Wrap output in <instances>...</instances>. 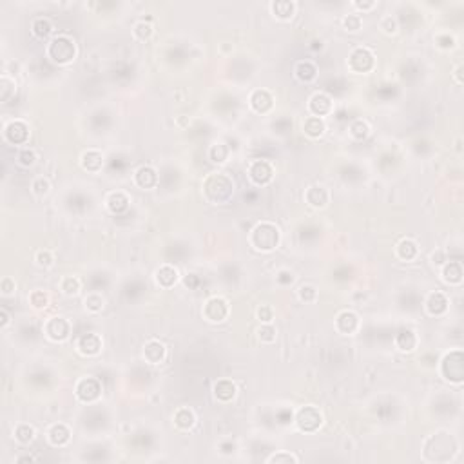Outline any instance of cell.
I'll list each match as a JSON object with an SVG mask.
<instances>
[{"label": "cell", "instance_id": "f35d334b", "mask_svg": "<svg viewBox=\"0 0 464 464\" xmlns=\"http://www.w3.org/2000/svg\"><path fill=\"white\" fill-rule=\"evenodd\" d=\"M49 191V182L44 178H38L35 183H33V192H35L36 196H46Z\"/></svg>", "mask_w": 464, "mask_h": 464}, {"label": "cell", "instance_id": "b9f144b4", "mask_svg": "<svg viewBox=\"0 0 464 464\" xmlns=\"http://www.w3.org/2000/svg\"><path fill=\"white\" fill-rule=\"evenodd\" d=\"M270 462H298V457L290 455V453H279V455L270 457Z\"/></svg>", "mask_w": 464, "mask_h": 464}, {"label": "cell", "instance_id": "5b68a950", "mask_svg": "<svg viewBox=\"0 0 464 464\" xmlns=\"http://www.w3.org/2000/svg\"><path fill=\"white\" fill-rule=\"evenodd\" d=\"M321 425V413L312 406H305L298 415V426L303 432H314Z\"/></svg>", "mask_w": 464, "mask_h": 464}, {"label": "cell", "instance_id": "f546056e", "mask_svg": "<svg viewBox=\"0 0 464 464\" xmlns=\"http://www.w3.org/2000/svg\"><path fill=\"white\" fill-rule=\"evenodd\" d=\"M296 75H298L299 80L308 82V80H312L316 76V68L310 62H299L298 68H296Z\"/></svg>", "mask_w": 464, "mask_h": 464}, {"label": "cell", "instance_id": "1f68e13d", "mask_svg": "<svg viewBox=\"0 0 464 464\" xmlns=\"http://www.w3.org/2000/svg\"><path fill=\"white\" fill-rule=\"evenodd\" d=\"M272 8H274V11L278 13V16H281V18L292 16V11H294L292 2H276V4H272Z\"/></svg>", "mask_w": 464, "mask_h": 464}, {"label": "cell", "instance_id": "9c48e42d", "mask_svg": "<svg viewBox=\"0 0 464 464\" xmlns=\"http://www.w3.org/2000/svg\"><path fill=\"white\" fill-rule=\"evenodd\" d=\"M76 395L82 401H95L100 395V385L96 379H83L76 386Z\"/></svg>", "mask_w": 464, "mask_h": 464}, {"label": "cell", "instance_id": "db71d44e", "mask_svg": "<svg viewBox=\"0 0 464 464\" xmlns=\"http://www.w3.org/2000/svg\"><path fill=\"white\" fill-rule=\"evenodd\" d=\"M356 6H357V8H372L373 4H372V2H370V4H363V2H357Z\"/></svg>", "mask_w": 464, "mask_h": 464}, {"label": "cell", "instance_id": "8fae6325", "mask_svg": "<svg viewBox=\"0 0 464 464\" xmlns=\"http://www.w3.org/2000/svg\"><path fill=\"white\" fill-rule=\"evenodd\" d=\"M6 138L9 140L11 143H22L26 142V138H28V125H26L24 122H11L6 127Z\"/></svg>", "mask_w": 464, "mask_h": 464}, {"label": "cell", "instance_id": "d6a6232c", "mask_svg": "<svg viewBox=\"0 0 464 464\" xmlns=\"http://www.w3.org/2000/svg\"><path fill=\"white\" fill-rule=\"evenodd\" d=\"M33 435H35V430H33L31 426H28V425L18 426L16 432H15L16 440H20V443H29V440L33 439Z\"/></svg>", "mask_w": 464, "mask_h": 464}, {"label": "cell", "instance_id": "3957f363", "mask_svg": "<svg viewBox=\"0 0 464 464\" xmlns=\"http://www.w3.org/2000/svg\"><path fill=\"white\" fill-rule=\"evenodd\" d=\"M222 189H225V191H232V189H234L232 182H230L227 176L218 174V176H212V178L207 180L205 192H207V196H209V200H212V202H225V200H229V196H227L225 192H222Z\"/></svg>", "mask_w": 464, "mask_h": 464}, {"label": "cell", "instance_id": "52a82bcc", "mask_svg": "<svg viewBox=\"0 0 464 464\" xmlns=\"http://www.w3.org/2000/svg\"><path fill=\"white\" fill-rule=\"evenodd\" d=\"M229 314V306L223 299L219 298H212L207 301L205 305V316L209 321H223Z\"/></svg>", "mask_w": 464, "mask_h": 464}, {"label": "cell", "instance_id": "ab89813d", "mask_svg": "<svg viewBox=\"0 0 464 464\" xmlns=\"http://www.w3.org/2000/svg\"><path fill=\"white\" fill-rule=\"evenodd\" d=\"M35 160H36L35 152H33V151H29V149H24V151H22V152H20V154H18V162L22 163V165H24V167L33 165V163H35Z\"/></svg>", "mask_w": 464, "mask_h": 464}, {"label": "cell", "instance_id": "4dcf8cb0", "mask_svg": "<svg viewBox=\"0 0 464 464\" xmlns=\"http://www.w3.org/2000/svg\"><path fill=\"white\" fill-rule=\"evenodd\" d=\"M33 31L38 36H48L51 33V22L48 18H36L33 22Z\"/></svg>", "mask_w": 464, "mask_h": 464}, {"label": "cell", "instance_id": "60d3db41", "mask_svg": "<svg viewBox=\"0 0 464 464\" xmlns=\"http://www.w3.org/2000/svg\"><path fill=\"white\" fill-rule=\"evenodd\" d=\"M31 303L36 306V308H42V306L48 305V296H46L44 292H40V290H36V292L31 294Z\"/></svg>", "mask_w": 464, "mask_h": 464}, {"label": "cell", "instance_id": "bcb514c9", "mask_svg": "<svg viewBox=\"0 0 464 464\" xmlns=\"http://www.w3.org/2000/svg\"><path fill=\"white\" fill-rule=\"evenodd\" d=\"M258 314H259V318H261V321H265V323H269L270 319H272V310H270L269 306H261Z\"/></svg>", "mask_w": 464, "mask_h": 464}, {"label": "cell", "instance_id": "2e32d148", "mask_svg": "<svg viewBox=\"0 0 464 464\" xmlns=\"http://www.w3.org/2000/svg\"><path fill=\"white\" fill-rule=\"evenodd\" d=\"M357 316L353 312H341L337 316V328L343 334H352L357 328Z\"/></svg>", "mask_w": 464, "mask_h": 464}, {"label": "cell", "instance_id": "7402d4cb", "mask_svg": "<svg viewBox=\"0 0 464 464\" xmlns=\"http://www.w3.org/2000/svg\"><path fill=\"white\" fill-rule=\"evenodd\" d=\"M395 341L401 350H413L417 345V337L412 330H401V334H397Z\"/></svg>", "mask_w": 464, "mask_h": 464}, {"label": "cell", "instance_id": "4316f807", "mask_svg": "<svg viewBox=\"0 0 464 464\" xmlns=\"http://www.w3.org/2000/svg\"><path fill=\"white\" fill-rule=\"evenodd\" d=\"M107 203H109V209H111L113 212H122V210L127 209L129 200H127V196L122 194V192H113V194L109 196Z\"/></svg>", "mask_w": 464, "mask_h": 464}, {"label": "cell", "instance_id": "cb8c5ba5", "mask_svg": "<svg viewBox=\"0 0 464 464\" xmlns=\"http://www.w3.org/2000/svg\"><path fill=\"white\" fill-rule=\"evenodd\" d=\"M325 131V122H323L319 116H312L305 122V132L312 138H318V136L323 135Z\"/></svg>", "mask_w": 464, "mask_h": 464}, {"label": "cell", "instance_id": "d4e9b609", "mask_svg": "<svg viewBox=\"0 0 464 464\" xmlns=\"http://www.w3.org/2000/svg\"><path fill=\"white\" fill-rule=\"evenodd\" d=\"M214 392H216V397H218V399L229 401L236 395V386L230 381H227V379H223V381H219L218 385L214 386Z\"/></svg>", "mask_w": 464, "mask_h": 464}, {"label": "cell", "instance_id": "c3c4849f", "mask_svg": "<svg viewBox=\"0 0 464 464\" xmlns=\"http://www.w3.org/2000/svg\"><path fill=\"white\" fill-rule=\"evenodd\" d=\"M383 28H386V31H388V33L395 31V22H393V20L388 16V18L383 20Z\"/></svg>", "mask_w": 464, "mask_h": 464}, {"label": "cell", "instance_id": "f907efd6", "mask_svg": "<svg viewBox=\"0 0 464 464\" xmlns=\"http://www.w3.org/2000/svg\"><path fill=\"white\" fill-rule=\"evenodd\" d=\"M290 417H292V413H290V412H279V413H278L279 423H289Z\"/></svg>", "mask_w": 464, "mask_h": 464}, {"label": "cell", "instance_id": "30bf717a", "mask_svg": "<svg viewBox=\"0 0 464 464\" xmlns=\"http://www.w3.org/2000/svg\"><path fill=\"white\" fill-rule=\"evenodd\" d=\"M250 178L254 180L256 183H267L272 178V167H270V163L265 162V160L254 162L252 167H250Z\"/></svg>", "mask_w": 464, "mask_h": 464}, {"label": "cell", "instance_id": "74e56055", "mask_svg": "<svg viewBox=\"0 0 464 464\" xmlns=\"http://www.w3.org/2000/svg\"><path fill=\"white\" fill-rule=\"evenodd\" d=\"M62 290L65 294H76L80 290V281L76 278H65L62 283Z\"/></svg>", "mask_w": 464, "mask_h": 464}, {"label": "cell", "instance_id": "7bdbcfd3", "mask_svg": "<svg viewBox=\"0 0 464 464\" xmlns=\"http://www.w3.org/2000/svg\"><path fill=\"white\" fill-rule=\"evenodd\" d=\"M359 24H361V20H359V16H357V15H350V16H346V20H345V26L350 29V31H356V29H359Z\"/></svg>", "mask_w": 464, "mask_h": 464}, {"label": "cell", "instance_id": "277c9868", "mask_svg": "<svg viewBox=\"0 0 464 464\" xmlns=\"http://www.w3.org/2000/svg\"><path fill=\"white\" fill-rule=\"evenodd\" d=\"M443 372L448 377L450 381L460 383L464 375V366H462V353L460 352H452L450 356L445 357L443 363Z\"/></svg>", "mask_w": 464, "mask_h": 464}, {"label": "cell", "instance_id": "d6986e66", "mask_svg": "<svg viewBox=\"0 0 464 464\" xmlns=\"http://www.w3.org/2000/svg\"><path fill=\"white\" fill-rule=\"evenodd\" d=\"M102 163H103V158L100 152L87 151L82 154V165H83V169H87V171H93V172L98 171L100 167H102Z\"/></svg>", "mask_w": 464, "mask_h": 464}, {"label": "cell", "instance_id": "8992f818", "mask_svg": "<svg viewBox=\"0 0 464 464\" xmlns=\"http://www.w3.org/2000/svg\"><path fill=\"white\" fill-rule=\"evenodd\" d=\"M373 65V55L372 51H368L366 48H359L352 53L350 56V68L357 73H365L368 71Z\"/></svg>", "mask_w": 464, "mask_h": 464}, {"label": "cell", "instance_id": "ba28073f", "mask_svg": "<svg viewBox=\"0 0 464 464\" xmlns=\"http://www.w3.org/2000/svg\"><path fill=\"white\" fill-rule=\"evenodd\" d=\"M46 332H48V336L51 337V339H55V341H62V339H65L69 334V323L65 321L64 318H53L51 321L48 323V326H46Z\"/></svg>", "mask_w": 464, "mask_h": 464}, {"label": "cell", "instance_id": "836d02e7", "mask_svg": "<svg viewBox=\"0 0 464 464\" xmlns=\"http://www.w3.org/2000/svg\"><path fill=\"white\" fill-rule=\"evenodd\" d=\"M85 305H87L89 310H93V312H98V310H102L103 306V299L102 296H98V294H89L87 298H85Z\"/></svg>", "mask_w": 464, "mask_h": 464}, {"label": "cell", "instance_id": "d590c367", "mask_svg": "<svg viewBox=\"0 0 464 464\" xmlns=\"http://www.w3.org/2000/svg\"><path fill=\"white\" fill-rule=\"evenodd\" d=\"M227 154H229V151H227V147L222 145V143H218V145H214L210 149V158L214 160V162H219V163L225 162Z\"/></svg>", "mask_w": 464, "mask_h": 464}, {"label": "cell", "instance_id": "f1b7e54d", "mask_svg": "<svg viewBox=\"0 0 464 464\" xmlns=\"http://www.w3.org/2000/svg\"><path fill=\"white\" fill-rule=\"evenodd\" d=\"M174 423L180 426V428H191V426L194 425V413H192L189 408L178 410L174 415Z\"/></svg>", "mask_w": 464, "mask_h": 464}, {"label": "cell", "instance_id": "681fc988", "mask_svg": "<svg viewBox=\"0 0 464 464\" xmlns=\"http://www.w3.org/2000/svg\"><path fill=\"white\" fill-rule=\"evenodd\" d=\"M278 279L281 283H292V274H290V272H281V274H279Z\"/></svg>", "mask_w": 464, "mask_h": 464}, {"label": "cell", "instance_id": "7dc6e473", "mask_svg": "<svg viewBox=\"0 0 464 464\" xmlns=\"http://www.w3.org/2000/svg\"><path fill=\"white\" fill-rule=\"evenodd\" d=\"M259 334H263V339H265V341H274V328L272 326H263V328L259 330Z\"/></svg>", "mask_w": 464, "mask_h": 464}, {"label": "cell", "instance_id": "f5cc1de1", "mask_svg": "<svg viewBox=\"0 0 464 464\" xmlns=\"http://www.w3.org/2000/svg\"><path fill=\"white\" fill-rule=\"evenodd\" d=\"M196 281H198V279H196L194 274H191V278H185V285H187V286H189V285L194 286V285H196Z\"/></svg>", "mask_w": 464, "mask_h": 464}, {"label": "cell", "instance_id": "e0dca14e", "mask_svg": "<svg viewBox=\"0 0 464 464\" xmlns=\"http://www.w3.org/2000/svg\"><path fill=\"white\" fill-rule=\"evenodd\" d=\"M446 305H448V301H446V298L440 292L432 294L428 298V301H426V308H428V312L432 314V316L443 314L446 310Z\"/></svg>", "mask_w": 464, "mask_h": 464}, {"label": "cell", "instance_id": "7a4b0ae2", "mask_svg": "<svg viewBox=\"0 0 464 464\" xmlns=\"http://www.w3.org/2000/svg\"><path fill=\"white\" fill-rule=\"evenodd\" d=\"M49 56L58 64H68L75 58V42L69 36H56L49 46Z\"/></svg>", "mask_w": 464, "mask_h": 464}, {"label": "cell", "instance_id": "11a10c76", "mask_svg": "<svg viewBox=\"0 0 464 464\" xmlns=\"http://www.w3.org/2000/svg\"><path fill=\"white\" fill-rule=\"evenodd\" d=\"M8 323V314H6V310H2V325H6Z\"/></svg>", "mask_w": 464, "mask_h": 464}, {"label": "cell", "instance_id": "ee69618b", "mask_svg": "<svg viewBox=\"0 0 464 464\" xmlns=\"http://www.w3.org/2000/svg\"><path fill=\"white\" fill-rule=\"evenodd\" d=\"M301 299H305V301H312L314 298H316V289L314 286H301Z\"/></svg>", "mask_w": 464, "mask_h": 464}, {"label": "cell", "instance_id": "ac0fdd59", "mask_svg": "<svg viewBox=\"0 0 464 464\" xmlns=\"http://www.w3.org/2000/svg\"><path fill=\"white\" fill-rule=\"evenodd\" d=\"M136 182H138V185L143 187V189H149V187H152L156 182H158V176H156V172L152 171L151 167H142V169L136 172Z\"/></svg>", "mask_w": 464, "mask_h": 464}, {"label": "cell", "instance_id": "484cf974", "mask_svg": "<svg viewBox=\"0 0 464 464\" xmlns=\"http://www.w3.org/2000/svg\"><path fill=\"white\" fill-rule=\"evenodd\" d=\"M397 254L401 259H413L417 256V245L412 239H403L397 247Z\"/></svg>", "mask_w": 464, "mask_h": 464}, {"label": "cell", "instance_id": "9a60e30c", "mask_svg": "<svg viewBox=\"0 0 464 464\" xmlns=\"http://www.w3.org/2000/svg\"><path fill=\"white\" fill-rule=\"evenodd\" d=\"M143 353H145V359L149 363H152V365H156V363H160L163 359V356H165V346L162 345V343L158 341H149L145 346V350H143Z\"/></svg>", "mask_w": 464, "mask_h": 464}, {"label": "cell", "instance_id": "f6af8a7d", "mask_svg": "<svg viewBox=\"0 0 464 464\" xmlns=\"http://www.w3.org/2000/svg\"><path fill=\"white\" fill-rule=\"evenodd\" d=\"M36 261H38L40 265H51L53 258H51V254H49L48 250H40L38 254H36Z\"/></svg>", "mask_w": 464, "mask_h": 464}, {"label": "cell", "instance_id": "9f6ffc18", "mask_svg": "<svg viewBox=\"0 0 464 464\" xmlns=\"http://www.w3.org/2000/svg\"><path fill=\"white\" fill-rule=\"evenodd\" d=\"M223 448H225V450H223V452H227V453H229V452H232V450H234V448L230 450V445H225V446H223Z\"/></svg>", "mask_w": 464, "mask_h": 464}, {"label": "cell", "instance_id": "816d5d0a", "mask_svg": "<svg viewBox=\"0 0 464 464\" xmlns=\"http://www.w3.org/2000/svg\"><path fill=\"white\" fill-rule=\"evenodd\" d=\"M439 42H445V44H443V48H452V46H453V40L448 38V36H440Z\"/></svg>", "mask_w": 464, "mask_h": 464}, {"label": "cell", "instance_id": "7c38bea8", "mask_svg": "<svg viewBox=\"0 0 464 464\" xmlns=\"http://www.w3.org/2000/svg\"><path fill=\"white\" fill-rule=\"evenodd\" d=\"M78 348L82 353L93 356V353H96L102 348V341H100V337L96 334H83L78 341Z\"/></svg>", "mask_w": 464, "mask_h": 464}, {"label": "cell", "instance_id": "5bb4252c", "mask_svg": "<svg viewBox=\"0 0 464 464\" xmlns=\"http://www.w3.org/2000/svg\"><path fill=\"white\" fill-rule=\"evenodd\" d=\"M250 103L258 113H267L272 107V96L267 91H263V89H259V91H256L254 95L250 96Z\"/></svg>", "mask_w": 464, "mask_h": 464}, {"label": "cell", "instance_id": "6da1fadb", "mask_svg": "<svg viewBox=\"0 0 464 464\" xmlns=\"http://www.w3.org/2000/svg\"><path fill=\"white\" fill-rule=\"evenodd\" d=\"M279 241V230L272 223H259L252 232V245L259 250H272Z\"/></svg>", "mask_w": 464, "mask_h": 464}, {"label": "cell", "instance_id": "603a6c76", "mask_svg": "<svg viewBox=\"0 0 464 464\" xmlns=\"http://www.w3.org/2000/svg\"><path fill=\"white\" fill-rule=\"evenodd\" d=\"M306 200L314 207H323L326 203V200H328V194H326L323 187H310L308 192H306Z\"/></svg>", "mask_w": 464, "mask_h": 464}, {"label": "cell", "instance_id": "4fadbf2b", "mask_svg": "<svg viewBox=\"0 0 464 464\" xmlns=\"http://www.w3.org/2000/svg\"><path fill=\"white\" fill-rule=\"evenodd\" d=\"M330 107H332V102H330V98L325 95V93H316V95L310 98V111L314 113V115H326V113L330 111Z\"/></svg>", "mask_w": 464, "mask_h": 464}, {"label": "cell", "instance_id": "44dd1931", "mask_svg": "<svg viewBox=\"0 0 464 464\" xmlns=\"http://www.w3.org/2000/svg\"><path fill=\"white\" fill-rule=\"evenodd\" d=\"M49 440L55 446H62L69 440V430L64 425H55L49 430Z\"/></svg>", "mask_w": 464, "mask_h": 464}, {"label": "cell", "instance_id": "e575fe53", "mask_svg": "<svg viewBox=\"0 0 464 464\" xmlns=\"http://www.w3.org/2000/svg\"><path fill=\"white\" fill-rule=\"evenodd\" d=\"M350 131H352V135L356 136V138H366L368 136V125H366L365 122H361V120H357V122L352 123V127H350Z\"/></svg>", "mask_w": 464, "mask_h": 464}, {"label": "cell", "instance_id": "8d00e7d4", "mask_svg": "<svg viewBox=\"0 0 464 464\" xmlns=\"http://www.w3.org/2000/svg\"><path fill=\"white\" fill-rule=\"evenodd\" d=\"M151 33H152L151 24H145V20H142V22H138V24L135 26V35L138 36V38H142V40L149 38Z\"/></svg>", "mask_w": 464, "mask_h": 464}, {"label": "cell", "instance_id": "ffe728a7", "mask_svg": "<svg viewBox=\"0 0 464 464\" xmlns=\"http://www.w3.org/2000/svg\"><path fill=\"white\" fill-rule=\"evenodd\" d=\"M156 279H158V283L162 286H172L176 283V279H178V272H176V269H172V267L165 265L158 270Z\"/></svg>", "mask_w": 464, "mask_h": 464}, {"label": "cell", "instance_id": "83f0119b", "mask_svg": "<svg viewBox=\"0 0 464 464\" xmlns=\"http://www.w3.org/2000/svg\"><path fill=\"white\" fill-rule=\"evenodd\" d=\"M445 279L450 283H459L462 279V269L459 261H450L445 269Z\"/></svg>", "mask_w": 464, "mask_h": 464}]
</instances>
